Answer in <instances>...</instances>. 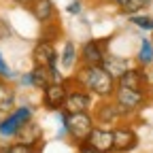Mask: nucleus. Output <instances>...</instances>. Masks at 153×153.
Here are the masks:
<instances>
[{
    "instance_id": "1",
    "label": "nucleus",
    "mask_w": 153,
    "mask_h": 153,
    "mask_svg": "<svg viewBox=\"0 0 153 153\" xmlns=\"http://www.w3.org/2000/svg\"><path fill=\"white\" fill-rule=\"evenodd\" d=\"M70 83L89 91L96 100L113 98L117 89V81L104 70V66H79L70 74Z\"/></svg>"
},
{
    "instance_id": "2",
    "label": "nucleus",
    "mask_w": 153,
    "mask_h": 153,
    "mask_svg": "<svg viewBox=\"0 0 153 153\" xmlns=\"http://www.w3.org/2000/svg\"><path fill=\"white\" fill-rule=\"evenodd\" d=\"M96 119L91 111H83V113H68V121H66V138L79 147L85 143V138L89 136V132L94 130Z\"/></svg>"
},
{
    "instance_id": "3",
    "label": "nucleus",
    "mask_w": 153,
    "mask_h": 153,
    "mask_svg": "<svg viewBox=\"0 0 153 153\" xmlns=\"http://www.w3.org/2000/svg\"><path fill=\"white\" fill-rule=\"evenodd\" d=\"M113 100L119 104V108L126 113V117L138 113L147 102H149V89H130V87H117L113 94Z\"/></svg>"
},
{
    "instance_id": "4",
    "label": "nucleus",
    "mask_w": 153,
    "mask_h": 153,
    "mask_svg": "<svg viewBox=\"0 0 153 153\" xmlns=\"http://www.w3.org/2000/svg\"><path fill=\"white\" fill-rule=\"evenodd\" d=\"M91 113H94L96 123H98V126H106V128H115V126L121 123V121H128L126 113L119 108V104L115 102L113 98L96 100V104H94Z\"/></svg>"
},
{
    "instance_id": "5",
    "label": "nucleus",
    "mask_w": 153,
    "mask_h": 153,
    "mask_svg": "<svg viewBox=\"0 0 153 153\" xmlns=\"http://www.w3.org/2000/svg\"><path fill=\"white\" fill-rule=\"evenodd\" d=\"M111 38H87L79 47V62L81 66H102L104 57L108 53Z\"/></svg>"
},
{
    "instance_id": "6",
    "label": "nucleus",
    "mask_w": 153,
    "mask_h": 153,
    "mask_svg": "<svg viewBox=\"0 0 153 153\" xmlns=\"http://www.w3.org/2000/svg\"><path fill=\"white\" fill-rule=\"evenodd\" d=\"M138 147V132L132 123L121 121L113 128V153H132Z\"/></svg>"
},
{
    "instance_id": "7",
    "label": "nucleus",
    "mask_w": 153,
    "mask_h": 153,
    "mask_svg": "<svg viewBox=\"0 0 153 153\" xmlns=\"http://www.w3.org/2000/svg\"><path fill=\"white\" fill-rule=\"evenodd\" d=\"M68 85H70V76H68L66 83H47V87L41 89V104H43V108H47L51 113L62 111Z\"/></svg>"
},
{
    "instance_id": "8",
    "label": "nucleus",
    "mask_w": 153,
    "mask_h": 153,
    "mask_svg": "<svg viewBox=\"0 0 153 153\" xmlns=\"http://www.w3.org/2000/svg\"><path fill=\"white\" fill-rule=\"evenodd\" d=\"M96 104V98L85 91L83 87L79 85H68V91H66V100H64V111L66 113H83V111H91Z\"/></svg>"
},
{
    "instance_id": "9",
    "label": "nucleus",
    "mask_w": 153,
    "mask_h": 153,
    "mask_svg": "<svg viewBox=\"0 0 153 153\" xmlns=\"http://www.w3.org/2000/svg\"><path fill=\"white\" fill-rule=\"evenodd\" d=\"M30 57H32V66H49L53 62H60L57 43H49V41L38 38L30 51Z\"/></svg>"
},
{
    "instance_id": "10",
    "label": "nucleus",
    "mask_w": 153,
    "mask_h": 153,
    "mask_svg": "<svg viewBox=\"0 0 153 153\" xmlns=\"http://www.w3.org/2000/svg\"><path fill=\"white\" fill-rule=\"evenodd\" d=\"M83 145H87L96 151H102V153H113V128L96 123Z\"/></svg>"
},
{
    "instance_id": "11",
    "label": "nucleus",
    "mask_w": 153,
    "mask_h": 153,
    "mask_svg": "<svg viewBox=\"0 0 153 153\" xmlns=\"http://www.w3.org/2000/svg\"><path fill=\"white\" fill-rule=\"evenodd\" d=\"M28 11H30V15L34 17V22L38 26H47V24H53V22H60V11H57L53 0H36Z\"/></svg>"
},
{
    "instance_id": "12",
    "label": "nucleus",
    "mask_w": 153,
    "mask_h": 153,
    "mask_svg": "<svg viewBox=\"0 0 153 153\" xmlns=\"http://www.w3.org/2000/svg\"><path fill=\"white\" fill-rule=\"evenodd\" d=\"M60 66L66 74H72L76 68L81 66L79 62V45L72 38H64L62 41V49H60Z\"/></svg>"
},
{
    "instance_id": "13",
    "label": "nucleus",
    "mask_w": 153,
    "mask_h": 153,
    "mask_svg": "<svg viewBox=\"0 0 153 153\" xmlns=\"http://www.w3.org/2000/svg\"><path fill=\"white\" fill-rule=\"evenodd\" d=\"M134 64H136V62H134L132 57H126V55H119V53H111V51L106 53L104 62H102L104 70H106V72L113 76L115 81H117L123 72H128V70H130Z\"/></svg>"
},
{
    "instance_id": "14",
    "label": "nucleus",
    "mask_w": 153,
    "mask_h": 153,
    "mask_svg": "<svg viewBox=\"0 0 153 153\" xmlns=\"http://www.w3.org/2000/svg\"><path fill=\"white\" fill-rule=\"evenodd\" d=\"M117 87H130V89H143V87H147L149 89L145 68H140L138 64H134L128 72H123L117 79Z\"/></svg>"
},
{
    "instance_id": "15",
    "label": "nucleus",
    "mask_w": 153,
    "mask_h": 153,
    "mask_svg": "<svg viewBox=\"0 0 153 153\" xmlns=\"http://www.w3.org/2000/svg\"><path fill=\"white\" fill-rule=\"evenodd\" d=\"M17 106V89L11 81L0 79V115H7Z\"/></svg>"
},
{
    "instance_id": "16",
    "label": "nucleus",
    "mask_w": 153,
    "mask_h": 153,
    "mask_svg": "<svg viewBox=\"0 0 153 153\" xmlns=\"http://www.w3.org/2000/svg\"><path fill=\"white\" fill-rule=\"evenodd\" d=\"M17 140L28 143V145H43V140H45V134H43L41 123H36V121L26 123L22 130H19V136H17Z\"/></svg>"
},
{
    "instance_id": "17",
    "label": "nucleus",
    "mask_w": 153,
    "mask_h": 153,
    "mask_svg": "<svg viewBox=\"0 0 153 153\" xmlns=\"http://www.w3.org/2000/svg\"><path fill=\"white\" fill-rule=\"evenodd\" d=\"M24 126L19 123L11 113H7V117H0V138L11 143V140H17L19 136V130H22Z\"/></svg>"
},
{
    "instance_id": "18",
    "label": "nucleus",
    "mask_w": 153,
    "mask_h": 153,
    "mask_svg": "<svg viewBox=\"0 0 153 153\" xmlns=\"http://www.w3.org/2000/svg\"><path fill=\"white\" fill-rule=\"evenodd\" d=\"M134 62H136L140 68H149V66H153V38L143 36L140 47H138V51H136V57H134Z\"/></svg>"
},
{
    "instance_id": "19",
    "label": "nucleus",
    "mask_w": 153,
    "mask_h": 153,
    "mask_svg": "<svg viewBox=\"0 0 153 153\" xmlns=\"http://www.w3.org/2000/svg\"><path fill=\"white\" fill-rule=\"evenodd\" d=\"M149 4H151L149 0H119L115 9L123 15H134V13H143Z\"/></svg>"
},
{
    "instance_id": "20",
    "label": "nucleus",
    "mask_w": 153,
    "mask_h": 153,
    "mask_svg": "<svg viewBox=\"0 0 153 153\" xmlns=\"http://www.w3.org/2000/svg\"><path fill=\"white\" fill-rule=\"evenodd\" d=\"M38 38L49 41V43H60L62 41V24L60 22H53V24L41 26V34H38Z\"/></svg>"
},
{
    "instance_id": "21",
    "label": "nucleus",
    "mask_w": 153,
    "mask_h": 153,
    "mask_svg": "<svg viewBox=\"0 0 153 153\" xmlns=\"http://www.w3.org/2000/svg\"><path fill=\"white\" fill-rule=\"evenodd\" d=\"M128 22L132 26H136L138 30L143 32H153V15L149 13H134V15H128Z\"/></svg>"
},
{
    "instance_id": "22",
    "label": "nucleus",
    "mask_w": 153,
    "mask_h": 153,
    "mask_svg": "<svg viewBox=\"0 0 153 153\" xmlns=\"http://www.w3.org/2000/svg\"><path fill=\"white\" fill-rule=\"evenodd\" d=\"M41 147L43 145H28L22 140H11L2 153H41Z\"/></svg>"
},
{
    "instance_id": "23",
    "label": "nucleus",
    "mask_w": 153,
    "mask_h": 153,
    "mask_svg": "<svg viewBox=\"0 0 153 153\" xmlns=\"http://www.w3.org/2000/svg\"><path fill=\"white\" fill-rule=\"evenodd\" d=\"M30 74H32L34 89H43V87H47V83H51V81H49L47 66H32V68H30Z\"/></svg>"
},
{
    "instance_id": "24",
    "label": "nucleus",
    "mask_w": 153,
    "mask_h": 153,
    "mask_svg": "<svg viewBox=\"0 0 153 153\" xmlns=\"http://www.w3.org/2000/svg\"><path fill=\"white\" fill-rule=\"evenodd\" d=\"M34 106H30V104H22V106H15L13 111H11V115L22 123V126H26V123H30V121H34Z\"/></svg>"
},
{
    "instance_id": "25",
    "label": "nucleus",
    "mask_w": 153,
    "mask_h": 153,
    "mask_svg": "<svg viewBox=\"0 0 153 153\" xmlns=\"http://www.w3.org/2000/svg\"><path fill=\"white\" fill-rule=\"evenodd\" d=\"M47 72H49V81H51V83H66V81H68V74L62 70L60 62L49 64V66H47Z\"/></svg>"
},
{
    "instance_id": "26",
    "label": "nucleus",
    "mask_w": 153,
    "mask_h": 153,
    "mask_svg": "<svg viewBox=\"0 0 153 153\" xmlns=\"http://www.w3.org/2000/svg\"><path fill=\"white\" fill-rule=\"evenodd\" d=\"M0 79H4V81H13V79H15V72H13L11 66L7 64V60H4L2 53H0Z\"/></svg>"
},
{
    "instance_id": "27",
    "label": "nucleus",
    "mask_w": 153,
    "mask_h": 153,
    "mask_svg": "<svg viewBox=\"0 0 153 153\" xmlns=\"http://www.w3.org/2000/svg\"><path fill=\"white\" fill-rule=\"evenodd\" d=\"M64 11L68 13V15H72V17H76L81 11H83V0H70V2L64 7Z\"/></svg>"
},
{
    "instance_id": "28",
    "label": "nucleus",
    "mask_w": 153,
    "mask_h": 153,
    "mask_svg": "<svg viewBox=\"0 0 153 153\" xmlns=\"http://www.w3.org/2000/svg\"><path fill=\"white\" fill-rule=\"evenodd\" d=\"M19 85H22V87H30V89H34V83H32V74H30V70H28V72H24L22 76H19Z\"/></svg>"
},
{
    "instance_id": "29",
    "label": "nucleus",
    "mask_w": 153,
    "mask_h": 153,
    "mask_svg": "<svg viewBox=\"0 0 153 153\" xmlns=\"http://www.w3.org/2000/svg\"><path fill=\"white\" fill-rule=\"evenodd\" d=\"M11 2L17 4V7H22V9H30V7L36 2V0H11Z\"/></svg>"
},
{
    "instance_id": "30",
    "label": "nucleus",
    "mask_w": 153,
    "mask_h": 153,
    "mask_svg": "<svg viewBox=\"0 0 153 153\" xmlns=\"http://www.w3.org/2000/svg\"><path fill=\"white\" fill-rule=\"evenodd\" d=\"M76 153H102V151H96V149H91L87 145H79L76 147Z\"/></svg>"
},
{
    "instance_id": "31",
    "label": "nucleus",
    "mask_w": 153,
    "mask_h": 153,
    "mask_svg": "<svg viewBox=\"0 0 153 153\" xmlns=\"http://www.w3.org/2000/svg\"><path fill=\"white\" fill-rule=\"evenodd\" d=\"M98 2H106V4H113V7H117L119 0H98Z\"/></svg>"
},
{
    "instance_id": "32",
    "label": "nucleus",
    "mask_w": 153,
    "mask_h": 153,
    "mask_svg": "<svg viewBox=\"0 0 153 153\" xmlns=\"http://www.w3.org/2000/svg\"><path fill=\"white\" fill-rule=\"evenodd\" d=\"M149 2H153V0H149Z\"/></svg>"
}]
</instances>
